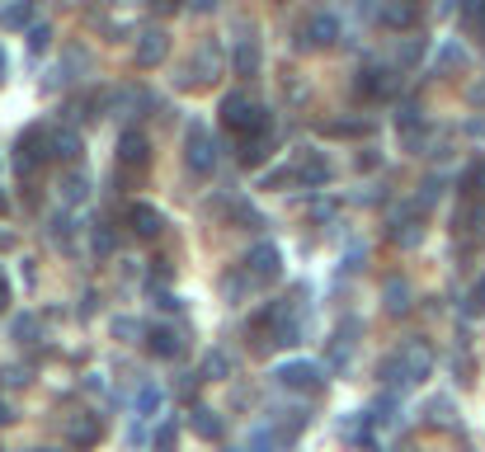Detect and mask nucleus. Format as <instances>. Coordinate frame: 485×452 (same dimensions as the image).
<instances>
[{"label":"nucleus","mask_w":485,"mask_h":452,"mask_svg":"<svg viewBox=\"0 0 485 452\" xmlns=\"http://www.w3.org/2000/svg\"><path fill=\"white\" fill-rule=\"evenodd\" d=\"M283 278V255H279V245H269V240H260L255 250H250L236 269L226 274V283H222V293L231 297V302H245V297H255V293H264L269 283H279Z\"/></svg>","instance_id":"1"},{"label":"nucleus","mask_w":485,"mask_h":452,"mask_svg":"<svg viewBox=\"0 0 485 452\" xmlns=\"http://www.w3.org/2000/svg\"><path fill=\"white\" fill-rule=\"evenodd\" d=\"M434 373V354L425 344H406V348H396V354L382 363V382L387 386H419Z\"/></svg>","instance_id":"2"},{"label":"nucleus","mask_w":485,"mask_h":452,"mask_svg":"<svg viewBox=\"0 0 485 452\" xmlns=\"http://www.w3.org/2000/svg\"><path fill=\"white\" fill-rule=\"evenodd\" d=\"M273 382H279L283 392H297V396H321L330 377H325V367L316 358H292V363L273 367Z\"/></svg>","instance_id":"3"},{"label":"nucleus","mask_w":485,"mask_h":452,"mask_svg":"<svg viewBox=\"0 0 485 452\" xmlns=\"http://www.w3.org/2000/svg\"><path fill=\"white\" fill-rule=\"evenodd\" d=\"M43 160H52V147H48V132L43 128H24L14 137V151H10V166L19 179H29L43 170Z\"/></svg>","instance_id":"4"},{"label":"nucleus","mask_w":485,"mask_h":452,"mask_svg":"<svg viewBox=\"0 0 485 452\" xmlns=\"http://www.w3.org/2000/svg\"><path fill=\"white\" fill-rule=\"evenodd\" d=\"M146 166H151V141H146L142 128H128L118 137V156H114V175H128V179H142Z\"/></svg>","instance_id":"5"},{"label":"nucleus","mask_w":485,"mask_h":452,"mask_svg":"<svg viewBox=\"0 0 485 452\" xmlns=\"http://www.w3.org/2000/svg\"><path fill=\"white\" fill-rule=\"evenodd\" d=\"M184 166L198 179H207L217 170V141H213V132H207L203 122H188V132H184Z\"/></svg>","instance_id":"6"},{"label":"nucleus","mask_w":485,"mask_h":452,"mask_svg":"<svg viewBox=\"0 0 485 452\" xmlns=\"http://www.w3.org/2000/svg\"><path fill=\"white\" fill-rule=\"evenodd\" d=\"M222 128L231 132V137H245L250 128L260 122V113H264V104H255L245 90H231V95H222Z\"/></svg>","instance_id":"7"},{"label":"nucleus","mask_w":485,"mask_h":452,"mask_svg":"<svg viewBox=\"0 0 485 452\" xmlns=\"http://www.w3.org/2000/svg\"><path fill=\"white\" fill-rule=\"evenodd\" d=\"M425 212H429V208H419V198H415V203H406V208H400V212L391 217V240H396V245H406V250L425 240Z\"/></svg>","instance_id":"8"},{"label":"nucleus","mask_w":485,"mask_h":452,"mask_svg":"<svg viewBox=\"0 0 485 452\" xmlns=\"http://www.w3.org/2000/svg\"><path fill=\"white\" fill-rule=\"evenodd\" d=\"M123 221H128V231H133L137 240H156V236L165 231V212L156 208V203H128Z\"/></svg>","instance_id":"9"},{"label":"nucleus","mask_w":485,"mask_h":452,"mask_svg":"<svg viewBox=\"0 0 485 452\" xmlns=\"http://www.w3.org/2000/svg\"><path fill=\"white\" fill-rule=\"evenodd\" d=\"M217 71H222V52L217 48H198V57L184 67L179 86L184 90H203V86H213V80H217Z\"/></svg>","instance_id":"10"},{"label":"nucleus","mask_w":485,"mask_h":452,"mask_svg":"<svg viewBox=\"0 0 485 452\" xmlns=\"http://www.w3.org/2000/svg\"><path fill=\"white\" fill-rule=\"evenodd\" d=\"M334 38H340V19L321 10V14H311L307 24H302V38H297V48L325 52V48H334Z\"/></svg>","instance_id":"11"},{"label":"nucleus","mask_w":485,"mask_h":452,"mask_svg":"<svg viewBox=\"0 0 485 452\" xmlns=\"http://www.w3.org/2000/svg\"><path fill=\"white\" fill-rule=\"evenodd\" d=\"M377 24L391 29V33H410L419 24V5L415 0H382V5H377Z\"/></svg>","instance_id":"12"},{"label":"nucleus","mask_w":485,"mask_h":452,"mask_svg":"<svg viewBox=\"0 0 485 452\" xmlns=\"http://www.w3.org/2000/svg\"><path fill=\"white\" fill-rule=\"evenodd\" d=\"M48 147H52V160H61V166H80L86 160V137L76 128H48Z\"/></svg>","instance_id":"13"},{"label":"nucleus","mask_w":485,"mask_h":452,"mask_svg":"<svg viewBox=\"0 0 485 452\" xmlns=\"http://www.w3.org/2000/svg\"><path fill=\"white\" fill-rule=\"evenodd\" d=\"M358 95L372 99V104L391 99L396 95V71L391 67H363V71H358Z\"/></svg>","instance_id":"14"},{"label":"nucleus","mask_w":485,"mask_h":452,"mask_svg":"<svg viewBox=\"0 0 485 452\" xmlns=\"http://www.w3.org/2000/svg\"><path fill=\"white\" fill-rule=\"evenodd\" d=\"M99 438H104V420L95 415V410H80V415L67 424V443H71V447H80V452L95 447Z\"/></svg>","instance_id":"15"},{"label":"nucleus","mask_w":485,"mask_h":452,"mask_svg":"<svg viewBox=\"0 0 485 452\" xmlns=\"http://www.w3.org/2000/svg\"><path fill=\"white\" fill-rule=\"evenodd\" d=\"M292 170H297V184H307V189H321V184H330V175H334V166L321 151L297 156V160H292Z\"/></svg>","instance_id":"16"},{"label":"nucleus","mask_w":485,"mask_h":452,"mask_svg":"<svg viewBox=\"0 0 485 452\" xmlns=\"http://www.w3.org/2000/svg\"><path fill=\"white\" fill-rule=\"evenodd\" d=\"M165 57H170V33H165V29H146L142 43H137V67L151 71V67H160Z\"/></svg>","instance_id":"17"},{"label":"nucleus","mask_w":485,"mask_h":452,"mask_svg":"<svg viewBox=\"0 0 485 452\" xmlns=\"http://www.w3.org/2000/svg\"><path fill=\"white\" fill-rule=\"evenodd\" d=\"M146 348H151L156 358H179L184 354V335L175 330V325H146Z\"/></svg>","instance_id":"18"},{"label":"nucleus","mask_w":485,"mask_h":452,"mask_svg":"<svg viewBox=\"0 0 485 452\" xmlns=\"http://www.w3.org/2000/svg\"><path fill=\"white\" fill-rule=\"evenodd\" d=\"M480 231H485V203L462 198L453 212V236H480Z\"/></svg>","instance_id":"19"},{"label":"nucleus","mask_w":485,"mask_h":452,"mask_svg":"<svg viewBox=\"0 0 485 452\" xmlns=\"http://www.w3.org/2000/svg\"><path fill=\"white\" fill-rule=\"evenodd\" d=\"M231 71L245 76V80L260 76V43H255V38H241V43L231 48Z\"/></svg>","instance_id":"20"},{"label":"nucleus","mask_w":485,"mask_h":452,"mask_svg":"<svg viewBox=\"0 0 485 452\" xmlns=\"http://www.w3.org/2000/svg\"><path fill=\"white\" fill-rule=\"evenodd\" d=\"M457 194L462 198H476V203H485V156H476L467 170H462V179H457Z\"/></svg>","instance_id":"21"},{"label":"nucleus","mask_w":485,"mask_h":452,"mask_svg":"<svg viewBox=\"0 0 485 452\" xmlns=\"http://www.w3.org/2000/svg\"><path fill=\"white\" fill-rule=\"evenodd\" d=\"M188 429H194L198 438H207V443L222 438V420H217V410H207V405H194V410H188Z\"/></svg>","instance_id":"22"},{"label":"nucleus","mask_w":485,"mask_h":452,"mask_svg":"<svg viewBox=\"0 0 485 452\" xmlns=\"http://www.w3.org/2000/svg\"><path fill=\"white\" fill-rule=\"evenodd\" d=\"M61 198H67V203H86L90 198V179H86V170H67V175H61Z\"/></svg>","instance_id":"23"},{"label":"nucleus","mask_w":485,"mask_h":452,"mask_svg":"<svg viewBox=\"0 0 485 452\" xmlns=\"http://www.w3.org/2000/svg\"><path fill=\"white\" fill-rule=\"evenodd\" d=\"M462 24H467L471 38L485 43V0H462Z\"/></svg>","instance_id":"24"},{"label":"nucleus","mask_w":485,"mask_h":452,"mask_svg":"<svg viewBox=\"0 0 485 452\" xmlns=\"http://www.w3.org/2000/svg\"><path fill=\"white\" fill-rule=\"evenodd\" d=\"M203 382H222V377H231V358L222 354V348H213V354L203 358V373H198Z\"/></svg>","instance_id":"25"},{"label":"nucleus","mask_w":485,"mask_h":452,"mask_svg":"<svg viewBox=\"0 0 485 452\" xmlns=\"http://www.w3.org/2000/svg\"><path fill=\"white\" fill-rule=\"evenodd\" d=\"M151 443H156V452H175L179 447V420H160L156 434H151Z\"/></svg>","instance_id":"26"},{"label":"nucleus","mask_w":485,"mask_h":452,"mask_svg":"<svg viewBox=\"0 0 485 452\" xmlns=\"http://www.w3.org/2000/svg\"><path fill=\"white\" fill-rule=\"evenodd\" d=\"M38 330H43V321H38L33 312H24V316H14V325H10V335H14L19 344H33V339H38Z\"/></svg>","instance_id":"27"},{"label":"nucleus","mask_w":485,"mask_h":452,"mask_svg":"<svg viewBox=\"0 0 485 452\" xmlns=\"http://www.w3.org/2000/svg\"><path fill=\"white\" fill-rule=\"evenodd\" d=\"M160 401H165V392H160L156 382H146L142 392H137V415H156V410H160Z\"/></svg>","instance_id":"28"},{"label":"nucleus","mask_w":485,"mask_h":452,"mask_svg":"<svg viewBox=\"0 0 485 452\" xmlns=\"http://www.w3.org/2000/svg\"><path fill=\"white\" fill-rule=\"evenodd\" d=\"M406 297H410V293H406V283L391 278V283H387V312H391V316H406V306H410Z\"/></svg>","instance_id":"29"},{"label":"nucleus","mask_w":485,"mask_h":452,"mask_svg":"<svg viewBox=\"0 0 485 452\" xmlns=\"http://www.w3.org/2000/svg\"><path fill=\"white\" fill-rule=\"evenodd\" d=\"M114 339H146V325L133 321V316H118L114 321Z\"/></svg>","instance_id":"30"},{"label":"nucleus","mask_w":485,"mask_h":452,"mask_svg":"<svg viewBox=\"0 0 485 452\" xmlns=\"http://www.w3.org/2000/svg\"><path fill=\"white\" fill-rule=\"evenodd\" d=\"M462 67H467V52H462L457 43H448L438 52V71H462Z\"/></svg>","instance_id":"31"},{"label":"nucleus","mask_w":485,"mask_h":452,"mask_svg":"<svg viewBox=\"0 0 485 452\" xmlns=\"http://www.w3.org/2000/svg\"><path fill=\"white\" fill-rule=\"evenodd\" d=\"M90 236H95V255H114V231H109V221H95Z\"/></svg>","instance_id":"32"},{"label":"nucleus","mask_w":485,"mask_h":452,"mask_svg":"<svg viewBox=\"0 0 485 452\" xmlns=\"http://www.w3.org/2000/svg\"><path fill=\"white\" fill-rule=\"evenodd\" d=\"M29 14H33L29 0H14V5L5 10V29H24V24H29Z\"/></svg>","instance_id":"33"},{"label":"nucleus","mask_w":485,"mask_h":452,"mask_svg":"<svg viewBox=\"0 0 485 452\" xmlns=\"http://www.w3.org/2000/svg\"><path fill=\"white\" fill-rule=\"evenodd\" d=\"M288 184H297V170L292 166H279V170L264 175V189H288Z\"/></svg>","instance_id":"34"},{"label":"nucleus","mask_w":485,"mask_h":452,"mask_svg":"<svg viewBox=\"0 0 485 452\" xmlns=\"http://www.w3.org/2000/svg\"><path fill=\"white\" fill-rule=\"evenodd\" d=\"M467 312H471V316H485V274L476 278V287L467 293Z\"/></svg>","instance_id":"35"},{"label":"nucleus","mask_w":485,"mask_h":452,"mask_svg":"<svg viewBox=\"0 0 485 452\" xmlns=\"http://www.w3.org/2000/svg\"><path fill=\"white\" fill-rule=\"evenodd\" d=\"M48 43H52V29L48 24H33L29 29V52H48Z\"/></svg>","instance_id":"36"},{"label":"nucleus","mask_w":485,"mask_h":452,"mask_svg":"<svg viewBox=\"0 0 485 452\" xmlns=\"http://www.w3.org/2000/svg\"><path fill=\"white\" fill-rule=\"evenodd\" d=\"M325 132H330V137H363V132H368V122H330Z\"/></svg>","instance_id":"37"},{"label":"nucleus","mask_w":485,"mask_h":452,"mask_svg":"<svg viewBox=\"0 0 485 452\" xmlns=\"http://www.w3.org/2000/svg\"><path fill=\"white\" fill-rule=\"evenodd\" d=\"M0 377H5L10 386H29V367H5Z\"/></svg>","instance_id":"38"},{"label":"nucleus","mask_w":485,"mask_h":452,"mask_svg":"<svg viewBox=\"0 0 485 452\" xmlns=\"http://www.w3.org/2000/svg\"><path fill=\"white\" fill-rule=\"evenodd\" d=\"M151 10L156 14H175V10H184V0H151Z\"/></svg>","instance_id":"39"},{"label":"nucleus","mask_w":485,"mask_h":452,"mask_svg":"<svg viewBox=\"0 0 485 452\" xmlns=\"http://www.w3.org/2000/svg\"><path fill=\"white\" fill-rule=\"evenodd\" d=\"M5 306H10V278L0 274V312H5Z\"/></svg>","instance_id":"40"},{"label":"nucleus","mask_w":485,"mask_h":452,"mask_svg":"<svg viewBox=\"0 0 485 452\" xmlns=\"http://www.w3.org/2000/svg\"><path fill=\"white\" fill-rule=\"evenodd\" d=\"M10 212V198H5V189H0V217H5Z\"/></svg>","instance_id":"41"},{"label":"nucleus","mask_w":485,"mask_h":452,"mask_svg":"<svg viewBox=\"0 0 485 452\" xmlns=\"http://www.w3.org/2000/svg\"><path fill=\"white\" fill-rule=\"evenodd\" d=\"M0 424H10V405L5 401H0Z\"/></svg>","instance_id":"42"},{"label":"nucleus","mask_w":485,"mask_h":452,"mask_svg":"<svg viewBox=\"0 0 485 452\" xmlns=\"http://www.w3.org/2000/svg\"><path fill=\"white\" fill-rule=\"evenodd\" d=\"M5 67H10V61H5V48H0V80H5Z\"/></svg>","instance_id":"43"},{"label":"nucleus","mask_w":485,"mask_h":452,"mask_svg":"<svg viewBox=\"0 0 485 452\" xmlns=\"http://www.w3.org/2000/svg\"><path fill=\"white\" fill-rule=\"evenodd\" d=\"M5 245H10V231H5V226H0V250H5Z\"/></svg>","instance_id":"44"},{"label":"nucleus","mask_w":485,"mask_h":452,"mask_svg":"<svg viewBox=\"0 0 485 452\" xmlns=\"http://www.w3.org/2000/svg\"><path fill=\"white\" fill-rule=\"evenodd\" d=\"M194 5H198V10H213V5H217V0H194Z\"/></svg>","instance_id":"45"},{"label":"nucleus","mask_w":485,"mask_h":452,"mask_svg":"<svg viewBox=\"0 0 485 452\" xmlns=\"http://www.w3.org/2000/svg\"><path fill=\"white\" fill-rule=\"evenodd\" d=\"M471 99H476V104H485V86H480V90H471Z\"/></svg>","instance_id":"46"},{"label":"nucleus","mask_w":485,"mask_h":452,"mask_svg":"<svg viewBox=\"0 0 485 452\" xmlns=\"http://www.w3.org/2000/svg\"><path fill=\"white\" fill-rule=\"evenodd\" d=\"M241 452H245V447H241Z\"/></svg>","instance_id":"47"}]
</instances>
